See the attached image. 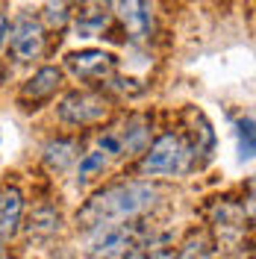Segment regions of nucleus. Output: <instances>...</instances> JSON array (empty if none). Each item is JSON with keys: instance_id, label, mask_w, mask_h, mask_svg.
<instances>
[{"instance_id": "nucleus-3", "label": "nucleus", "mask_w": 256, "mask_h": 259, "mask_svg": "<svg viewBox=\"0 0 256 259\" xmlns=\"http://www.w3.org/2000/svg\"><path fill=\"white\" fill-rule=\"evenodd\" d=\"M106 109H109L106 100L95 92H71L59 100L56 115H59V121L71 124V127H89L100 118H106Z\"/></svg>"}, {"instance_id": "nucleus-1", "label": "nucleus", "mask_w": 256, "mask_h": 259, "mask_svg": "<svg viewBox=\"0 0 256 259\" xmlns=\"http://www.w3.org/2000/svg\"><path fill=\"white\" fill-rule=\"evenodd\" d=\"M156 200V189L150 183H118L103 192H97L80 212L77 227L80 230H103L112 224H127L130 218L150 209Z\"/></svg>"}, {"instance_id": "nucleus-12", "label": "nucleus", "mask_w": 256, "mask_h": 259, "mask_svg": "<svg viewBox=\"0 0 256 259\" xmlns=\"http://www.w3.org/2000/svg\"><path fill=\"white\" fill-rule=\"evenodd\" d=\"M59 221L62 218L53 206H38V209H32L27 230H30V236H53L59 230Z\"/></svg>"}, {"instance_id": "nucleus-10", "label": "nucleus", "mask_w": 256, "mask_h": 259, "mask_svg": "<svg viewBox=\"0 0 256 259\" xmlns=\"http://www.w3.org/2000/svg\"><path fill=\"white\" fill-rule=\"evenodd\" d=\"M59 80H62V71L45 65V68H38L30 80H27V85L21 89V97H24V100H41V97H50L53 92H56Z\"/></svg>"}, {"instance_id": "nucleus-2", "label": "nucleus", "mask_w": 256, "mask_h": 259, "mask_svg": "<svg viewBox=\"0 0 256 259\" xmlns=\"http://www.w3.org/2000/svg\"><path fill=\"white\" fill-rule=\"evenodd\" d=\"M192 159H194V147L183 136L165 133L144 150L139 171L144 177H177L192 165Z\"/></svg>"}, {"instance_id": "nucleus-14", "label": "nucleus", "mask_w": 256, "mask_h": 259, "mask_svg": "<svg viewBox=\"0 0 256 259\" xmlns=\"http://www.w3.org/2000/svg\"><path fill=\"white\" fill-rule=\"evenodd\" d=\"M103 168H106V156H103L100 150H89L80 159V171H77L80 177L77 180H80V183H89V180L95 177V174H100Z\"/></svg>"}, {"instance_id": "nucleus-11", "label": "nucleus", "mask_w": 256, "mask_h": 259, "mask_svg": "<svg viewBox=\"0 0 256 259\" xmlns=\"http://www.w3.org/2000/svg\"><path fill=\"white\" fill-rule=\"evenodd\" d=\"M77 153H80V142L77 139H50L45 145L41 156H45V165L50 171H65L68 165H74Z\"/></svg>"}, {"instance_id": "nucleus-17", "label": "nucleus", "mask_w": 256, "mask_h": 259, "mask_svg": "<svg viewBox=\"0 0 256 259\" xmlns=\"http://www.w3.org/2000/svg\"><path fill=\"white\" fill-rule=\"evenodd\" d=\"M45 9H48V15H45V18H48L50 27H65V21L71 18V12H68V6H65V3H48Z\"/></svg>"}, {"instance_id": "nucleus-7", "label": "nucleus", "mask_w": 256, "mask_h": 259, "mask_svg": "<svg viewBox=\"0 0 256 259\" xmlns=\"http://www.w3.org/2000/svg\"><path fill=\"white\" fill-rule=\"evenodd\" d=\"M115 133L121 139L124 153H142L147 147V139H150V124L144 115H130L121 127H115Z\"/></svg>"}, {"instance_id": "nucleus-19", "label": "nucleus", "mask_w": 256, "mask_h": 259, "mask_svg": "<svg viewBox=\"0 0 256 259\" xmlns=\"http://www.w3.org/2000/svg\"><path fill=\"white\" fill-rule=\"evenodd\" d=\"M150 259H177V256H174V250H159V253H153Z\"/></svg>"}, {"instance_id": "nucleus-4", "label": "nucleus", "mask_w": 256, "mask_h": 259, "mask_svg": "<svg viewBox=\"0 0 256 259\" xmlns=\"http://www.w3.org/2000/svg\"><path fill=\"white\" fill-rule=\"evenodd\" d=\"M139 227L136 224H112L97 230L92 242V259H124L130 250H139Z\"/></svg>"}, {"instance_id": "nucleus-20", "label": "nucleus", "mask_w": 256, "mask_h": 259, "mask_svg": "<svg viewBox=\"0 0 256 259\" xmlns=\"http://www.w3.org/2000/svg\"><path fill=\"white\" fill-rule=\"evenodd\" d=\"M0 197H3V189H0Z\"/></svg>"}, {"instance_id": "nucleus-16", "label": "nucleus", "mask_w": 256, "mask_h": 259, "mask_svg": "<svg viewBox=\"0 0 256 259\" xmlns=\"http://www.w3.org/2000/svg\"><path fill=\"white\" fill-rule=\"evenodd\" d=\"M177 259H212V247L206 244V239L197 236V239H192V242L177 253Z\"/></svg>"}, {"instance_id": "nucleus-5", "label": "nucleus", "mask_w": 256, "mask_h": 259, "mask_svg": "<svg viewBox=\"0 0 256 259\" xmlns=\"http://www.w3.org/2000/svg\"><path fill=\"white\" fill-rule=\"evenodd\" d=\"M68 71L77 77V80H86V82H109L118 68V59L106 50H77V53H68Z\"/></svg>"}, {"instance_id": "nucleus-13", "label": "nucleus", "mask_w": 256, "mask_h": 259, "mask_svg": "<svg viewBox=\"0 0 256 259\" xmlns=\"http://www.w3.org/2000/svg\"><path fill=\"white\" fill-rule=\"evenodd\" d=\"M106 21H109V12L103 6H92V12H80L77 15V35L80 38H92V35H97L106 27Z\"/></svg>"}, {"instance_id": "nucleus-15", "label": "nucleus", "mask_w": 256, "mask_h": 259, "mask_svg": "<svg viewBox=\"0 0 256 259\" xmlns=\"http://www.w3.org/2000/svg\"><path fill=\"white\" fill-rule=\"evenodd\" d=\"M236 136H239V156H241V162L253 159V121H250V118H239V124H236Z\"/></svg>"}, {"instance_id": "nucleus-8", "label": "nucleus", "mask_w": 256, "mask_h": 259, "mask_svg": "<svg viewBox=\"0 0 256 259\" xmlns=\"http://www.w3.org/2000/svg\"><path fill=\"white\" fill-rule=\"evenodd\" d=\"M24 215V194L18 189H6L0 197V239H12L21 227Z\"/></svg>"}, {"instance_id": "nucleus-18", "label": "nucleus", "mask_w": 256, "mask_h": 259, "mask_svg": "<svg viewBox=\"0 0 256 259\" xmlns=\"http://www.w3.org/2000/svg\"><path fill=\"white\" fill-rule=\"evenodd\" d=\"M9 35V15L6 12H0V41Z\"/></svg>"}, {"instance_id": "nucleus-9", "label": "nucleus", "mask_w": 256, "mask_h": 259, "mask_svg": "<svg viewBox=\"0 0 256 259\" xmlns=\"http://www.w3.org/2000/svg\"><path fill=\"white\" fill-rule=\"evenodd\" d=\"M112 9H118V18L124 21V27L130 30L133 38H144L150 32V6L147 3H115Z\"/></svg>"}, {"instance_id": "nucleus-6", "label": "nucleus", "mask_w": 256, "mask_h": 259, "mask_svg": "<svg viewBox=\"0 0 256 259\" xmlns=\"http://www.w3.org/2000/svg\"><path fill=\"white\" fill-rule=\"evenodd\" d=\"M9 50L18 62H30L38 59V53L45 50V30L41 24L30 15H21L15 24H9Z\"/></svg>"}]
</instances>
